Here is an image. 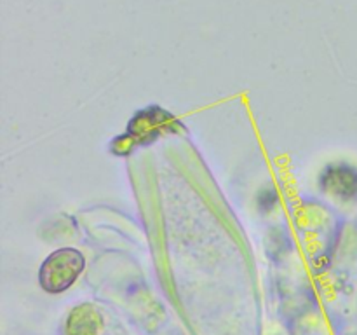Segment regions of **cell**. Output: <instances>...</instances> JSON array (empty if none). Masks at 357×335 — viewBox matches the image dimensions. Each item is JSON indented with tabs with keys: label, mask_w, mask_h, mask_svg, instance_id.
Returning <instances> with one entry per match:
<instances>
[{
	"label": "cell",
	"mask_w": 357,
	"mask_h": 335,
	"mask_svg": "<svg viewBox=\"0 0 357 335\" xmlns=\"http://www.w3.org/2000/svg\"><path fill=\"white\" fill-rule=\"evenodd\" d=\"M86 267V258L75 248L56 250L42 262L38 271L40 286L49 293H61L77 281Z\"/></svg>",
	"instance_id": "obj_1"
},
{
	"label": "cell",
	"mask_w": 357,
	"mask_h": 335,
	"mask_svg": "<svg viewBox=\"0 0 357 335\" xmlns=\"http://www.w3.org/2000/svg\"><path fill=\"white\" fill-rule=\"evenodd\" d=\"M319 187L340 202L357 201V168L347 163L328 164L319 174Z\"/></svg>",
	"instance_id": "obj_2"
},
{
	"label": "cell",
	"mask_w": 357,
	"mask_h": 335,
	"mask_svg": "<svg viewBox=\"0 0 357 335\" xmlns=\"http://www.w3.org/2000/svg\"><path fill=\"white\" fill-rule=\"evenodd\" d=\"M101 327V316L93 306H79L68 316L70 335H98Z\"/></svg>",
	"instance_id": "obj_3"
}]
</instances>
